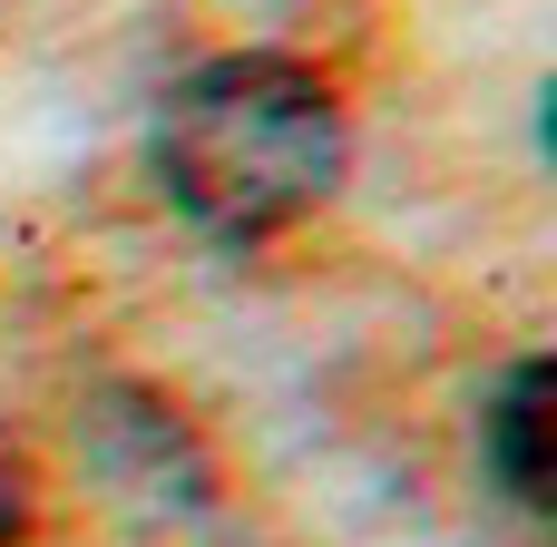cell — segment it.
I'll list each match as a JSON object with an SVG mask.
<instances>
[{
    "label": "cell",
    "mask_w": 557,
    "mask_h": 547,
    "mask_svg": "<svg viewBox=\"0 0 557 547\" xmlns=\"http://www.w3.org/2000/svg\"><path fill=\"white\" fill-rule=\"evenodd\" d=\"M157 176L196 235L264 245L343 186V98L284 49L206 59L157 108Z\"/></svg>",
    "instance_id": "obj_1"
},
{
    "label": "cell",
    "mask_w": 557,
    "mask_h": 547,
    "mask_svg": "<svg viewBox=\"0 0 557 547\" xmlns=\"http://www.w3.org/2000/svg\"><path fill=\"white\" fill-rule=\"evenodd\" d=\"M480 460L519 519H548V362H509L480 401Z\"/></svg>",
    "instance_id": "obj_2"
},
{
    "label": "cell",
    "mask_w": 557,
    "mask_h": 547,
    "mask_svg": "<svg viewBox=\"0 0 557 547\" xmlns=\"http://www.w3.org/2000/svg\"><path fill=\"white\" fill-rule=\"evenodd\" d=\"M20 529H29V470H20V450L0 440V547H20Z\"/></svg>",
    "instance_id": "obj_3"
}]
</instances>
